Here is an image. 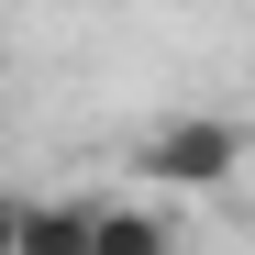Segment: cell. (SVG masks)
I'll list each match as a JSON object with an SVG mask.
<instances>
[{"instance_id": "cell-1", "label": "cell", "mask_w": 255, "mask_h": 255, "mask_svg": "<svg viewBox=\"0 0 255 255\" xmlns=\"http://www.w3.org/2000/svg\"><path fill=\"white\" fill-rule=\"evenodd\" d=\"M155 189H233V166H244V133L222 111H189V122H166V133L133 155Z\"/></svg>"}, {"instance_id": "cell-2", "label": "cell", "mask_w": 255, "mask_h": 255, "mask_svg": "<svg viewBox=\"0 0 255 255\" xmlns=\"http://www.w3.org/2000/svg\"><path fill=\"white\" fill-rule=\"evenodd\" d=\"M89 255H178V222L144 200H89Z\"/></svg>"}, {"instance_id": "cell-3", "label": "cell", "mask_w": 255, "mask_h": 255, "mask_svg": "<svg viewBox=\"0 0 255 255\" xmlns=\"http://www.w3.org/2000/svg\"><path fill=\"white\" fill-rule=\"evenodd\" d=\"M11 255H89V200H22Z\"/></svg>"}, {"instance_id": "cell-4", "label": "cell", "mask_w": 255, "mask_h": 255, "mask_svg": "<svg viewBox=\"0 0 255 255\" xmlns=\"http://www.w3.org/2000/svg\"><path fill=\"white\" fill-rule=\"evenodd\" d=\"M11 222H22V200H11V189H0V255H11Z\"/></svg>"}]
</instances>
